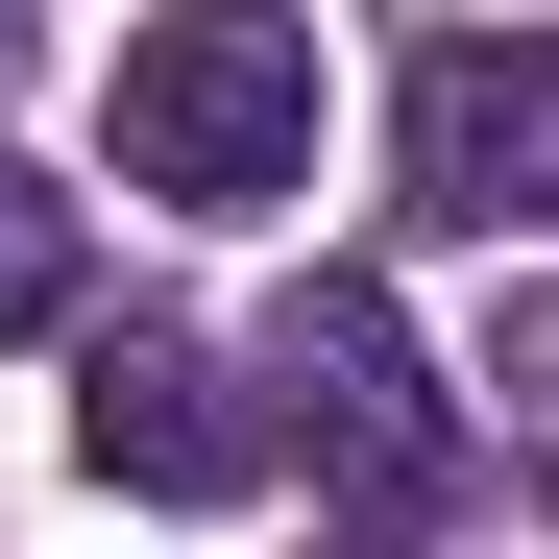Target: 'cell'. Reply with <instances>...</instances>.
I'll return each mask as SVG.
<instances>
[{
	"label": "cell",
	"instance_id": "cell-6",
	"mask_svg": "<svg viewBox=\"0 0 559 559\" xmlns=\"http://www.w3.org/2000/svg\"><path fill=\"white\" fill-rule=\"evenodd\" d=\"M487 414H511V462L559 487V293H511V317H487Z\"/></svg>",
	"mask_w": 559,
	"mask_h": 559
},
{
	"label": "cell",
	"instance_id": "cell-5",
	"mask_svg": "<svg viewBox=\"0 0 559 559\" xmlns=\"http://www.w3.org/2000/svg\"><path fill=\"white\" fill-rule=\"evenodd\" d=\"M49 317H73V195L0 146V341H49Z\"/></svg>",
	"mask_w": 559,
	"mask_h": 559
},
{
	"label": "cell",
	"instance_id": "cell-3",
	"mask_svg": "<svg viewBox=\"0 0 559 559\" xmlns=\"http://www.w3.org/2000/svg\"><path fill=\"white\" fill-rule=\"evenodd\" d=\"M390 195H414L438 243L559 219V25H438V49L390 73Z\"/></svg>",
	"mask_w": 559,
	"mask_h": 559
},
{
	"label": "cell",
	"instance_id": "cell-1",
	"mask_svg": "<svg viewBox=\"0 0 559 559\" xmlns=\"http://www.w3.org/2000/svg\"><path fill=\"white\" fill-rule=\"evenodd\" d=\"M243 414H267V462H317L365 535H414V511L462 487V390L414 365V317L365 293V267H317V293L243 341Z\"/></svg>",
	"mask_w": 559,
	"mask_h": 559
},
{
	"label": "cell",
	"instance_id": "cell-7",
	"mask_svg": "<svg viewBox=\"0 0 559 559\" xmlns=\"http://www.w3.org/2000/svg\"><path fill=\"white\" fill-rule=\"evenodd\" d=\"M365 559H438V535H365Z\"/></svg>",
	"mask_w": 559,
	"mask_h": 559
},
{
	"label": "cell",
	"instance_id": "cell-4",
	"mask_svg": "<svg viewBox=\"0 0 559 559\" xmlns=\"http://www.w3.org/2000/svg\"><path fill=\"white\" fill-rule=\"evenodd\" d=\"M73 462H98V487H146V511H219V487H267V414H243L219 341L122 317V341H73Z\"/></svg>",
	"mask_w": 559,
	"mask_h": 559
},
{
	"label": "cell",
	"instance_id": "cell-2",
	"mask_svg": "<svg viewBox=\"0 0 559 559\" xmlns=\"http://www.w3.org/2000/svg\"><path fill=\"white\" fill-rule=\"evenodd\" d=\"M293 170H317V25H267V0H170V25H122V195L267 219Z\"/></svg>",
	"mask_w": 559,
	"mask_h": 559
}]
</instances>
